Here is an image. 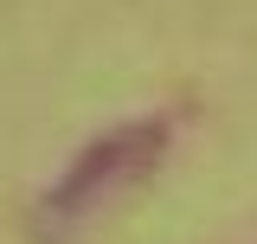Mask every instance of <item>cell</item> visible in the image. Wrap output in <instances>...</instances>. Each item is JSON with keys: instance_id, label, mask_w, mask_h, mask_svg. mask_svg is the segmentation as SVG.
<instances>
[{"instance_id": "cell-1", "label": "cell", "mask_w": 257, "mask_h": 244, "mask_svg": "<svg viewBox=\"0 0 257 244\" xmlns=\"http://www.w3.org/2000/svg\"><path fill=\"white\" fill-rule=\"evenodd\" d=\"M161 148H167V129L161 122H128L116 135H103L71 161V174L58 180V193L45 199V225L64 231V225H84V218L109 212L128 186H142L161 167Z\"/></svg>"}]
</instances>
